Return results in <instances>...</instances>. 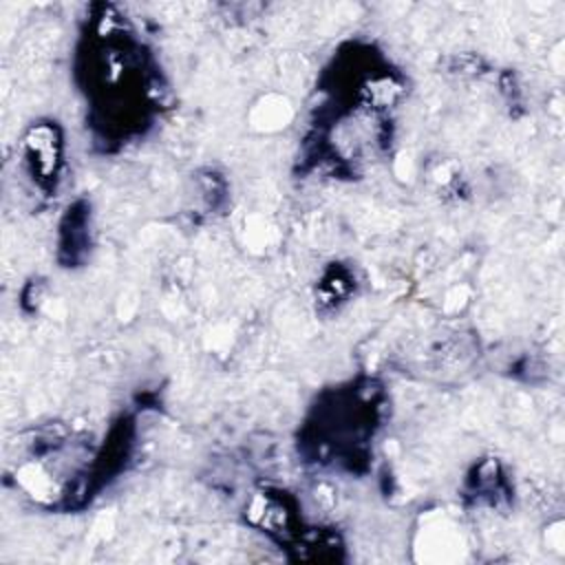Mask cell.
<instances>
[{"instance_id": "1", "label": "cell", "mask_w": 565, "mask_h": 565, "mask_svg": "<svg viewBox=\"0 0 565 565\" xmlns=\"http://www.w3.org/2000/svg\"><path fill=\"white\" fill-rule=\"evenodd\" d=\"M24 148H26V157L31 163V172L33 179H38V183H51V179H57V168L62 163V143L57 137L55 126H33L24 139Z\"/></svg>"}]
</instances>
